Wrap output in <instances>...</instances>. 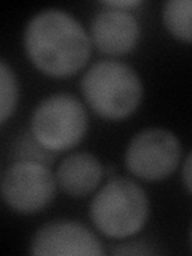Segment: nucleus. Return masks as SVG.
Here are the masks:
<instances>
[{"instance_id": "1", "label": "nucleus", "mask_w": 192, "mask_h": 256, "mask_svg": "<svg viewBox=\"0 0 192 256\" xmlns=\"http://www.w3.org/2000/svg\"><path fill=\"white\" fill-rule=\"evenodd\" d=\"M24 50L42 74L62 78L85 68L92 54V38L69 12L46 8L29 20L24 29Z\"/></svg>"}, {"instance_id": "2", "label": "nucleus", "mask_w": 192, "mask_h": 256, "mask_svg": "<svg viewBox=\"0 0 192 256\" xmlns=\"http://www.w3.org/2000/svg\"><path fill=\"white\" fill-rule=\"evenodd\" d=\"M82 93L86 104L104 120L128 118L140 108L144 86L132 66L114 60L94 62L82 78Z\"/></svg>"}, {"instance_id": "3", "label": "nucleus", "mask_w": 192, "mask_h": 256, "mask_svg": "<svg viewBox=\"0 0 192 256\" xmlns=\"http://www.w3.org/2000/svg\"><path fill=\"white\" fill-rule=\"evenodd\" d=\"M90 218L94 228L109 238L133 237L148 222V194L133 180L110 178L93 197Z\"/></svg>"}, {"instance_id": "4", "label": "nucleus", "mask_w": 192, "mask_h": 256, "mask_svg": "<svg viewBox=\"0 0 192 256\" xmlns=\"http://www.w3.org/2000/svg\"><path fill=\"white\" fill-rule=\"evenodd\" d=\"M29 130L50 150H69L86 134V109L74 94H52L37 104L32 112Z\"/></svg>"}, {"instance_id": "5", "label": "nucleus", "mask_w": 192, "mask_h": 256, "mask_svg": "<svg viewBox=\"0 0 192 256\" xmlns=\"http://www.w3.org/2000/svg\"><path fill=\"white\" fill-rule=\"evenodd\" d=\"M181 156V141L174 133L165 128H146L128 142L125 166L134 178L157 182L176 172Z\"/></svg>"}, {"instance_id": "6", "label": "nucleus", "mask_w": 192, "mask_h": 256, "mask_svg": "<svg viewBox=\"0 0 192 256\" xmlns=\"http://www.w3.org/2000/svg\"><path fill=\"white\" fill-rule=\"evenodd\" d=\"M58 189L50 166L13 162L2 174L0 192L5 205L20 214H34L53 202Z\"/></svg>"}, {"instance_id": "7", "label": "nucleus", "mask_w": 192, "mask_h": 256, "mask_svg": "<svg viewBox=\"0 0 192 256\" xmlns=\"http://www.w3.org/2000/svg\"><path fill=\"white\" fill-rule=\"evenodd\" d=\"M29 252L37 256H100L104 248L100 238L84 224L58 220L37 229Z\"/></svg>"}, {"instance_id": "8", "label": "nucleus", "mask_w": 192, "mask_h": 256, "mask_svg": "<svg viewBox=\"0 0 192 256\" xmlns=\"http://www.w3.org/2000/svg\"><path fill=\"white\" fill-rule=\"evenodd\" d=\"M141 26L130 10L102 5L90 24L92 44L104 54L124 56L133 52L140 42Z\"/></svg>"}, {"instance_id": "9", "label": "nucleus", "mask_w": 192, "mask_h": 256, "mask_svg": "<svg viewBox=\"0 0 192 256\" xmlns=\"http://www.w3.org/2000/svg\"><path fill=\"white\" fill-rule=\"evenodd\" d=\"M54 176L64 194L82 198L100 188L104 178V166L90 152H76L64 157Z\"/></svg>"}, {"instance_id": "10", "label": "nucleus", "mask_w": 192, "mask_h": 256, "mask_svg": "<svg viewBox=\"0 0 192 256\" xmlns=\"http://www.w3.org/2000/svg\"><path fill=\"white\" fill-rule=\"evenodd\" d=\"M10 158L13 162H30L52 166L56 160V152L40 142L30 130L21 132L12 142Z\"/></svg>"}, {"instance_id": "11", "label": "nucleus", "mask_w": 192, "mask_h": 256, "mask_svg": "<svg viewBox=\"0 0 192 256\" xmlns=\"http://www.w3.org/2000/svg\"><path fill=\"white\" fill-rule=\"evenodd\" d=\"M164 24L181 42L192 44V0H170L164 5Z\"/></svg>"}, {"instance_id": "12", "label": "nucleus", "mask_w": 192, "mask_h": 256, "mask_svg": "<svg viewBox=\"0 0 192 256\" xmlns=\"http://www.w3.org/2000/svg\"><path fill=\"white\" fill-rule=\"evenodd\" d=\"M20 101V85L14 70L5 60L0 61V124L5 125Z\"/></svg>"}, {"instance_id": "13", "label": "nucleus", "mask_w": 192, "mask_h": 256, "mask_svg": "<svg viewBox=\"0 0 192 256\" xmlns=\"http://www.w3.org/2000/svg\"><path fill=\"white\" fill-rule=\"evenodd\" d=\"M112 254H157V253H162L160 248H157L154 244H150L149 240H132V242H125V244H120L117 246H114L110 250Z\"/></svg>"}, {"instance_id": "14", "label": "nucleus", "mask_w": 192, "mask_h": 256, "mask_svg": "<svg viewBox=\"0 0 192 256\" xmlns=\"http://www.w3.org/2000/svg\"><path fill=\"white\" fill-rule=\"evenodd\" d=\"M182 182L184 188L188 189V192L192 196V152L186 157L182 164Z\"/></svg>"}, {"instance_id": "15", "label": "nucleus", "mask_w": 192, "mask_h": 256, "mask_svg": "<svg viewBox=\"0 0 192 256\" xmlns=\"http://www.w3.org/2000/svg\"><path fill=\"white\" fill-rule=\"evenodd\" d=\"M102 5L112 6V8H120V10H130V8H136L142 5L141 0H128V2H104Z\"/></svg>"}, {"instance_id": "16", "label": "nucleus", "mask_w": 192, "mask_h": 256, "mask_svg": "<svg viewBox=\"0 0 192 256\" xmlns=\"http://www.w3.org/2000/svg\"><path fill=\"white\" fill-rule=\"evenodd\" d=\"M190 245H192V228H190Z\"/></svg>"}]
</instances>
